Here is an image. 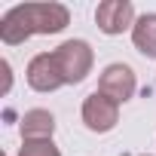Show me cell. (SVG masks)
I'll use <instances>...</instances> for the list:
<instances>
[{"label":"cell","instance_id":"obj_10","mask_svg":"<svg viewBox=\"0 0 156 156\" xmlns=\"http://www.w3.org/2000/svg\"><path fill=\"white\" fill-rule=\"evenodd\" d=\"M141 156H150V153H141Z\"/></svg>","mask_w":156,"mask_h":156},{"label":"cell","instance_id":"obj_8","mask_svg":"<svg viewBox=\"0 0 156 156\" xmlns=\"http://www.w3.org/2000/svg\"><path fill=\"white\" fill-rule=\"evenodd\" d=\"M132 43L141 55L156 58V12H144L138 16L135 28H132Z\"/></svg>","mask_w":156,"mask_h":156},{"label":"cell","instance_id":"obj_7","mask_svg":"<svg viewBox=\"0 0 156 156\" xmlns=\"http://www.w3.org/2000/svg\"><path fill=\"white\" fill-rule=\"evenodd\" d=\"M19 132H22V141H49L52 132H55V116L43 107L25 110V116L19 122Z\"/></svg>","mask_w":156,"mask_h":156},{"label":"cell","instance_id":"obj_1","mask_svg":"<svg viewBox=\"0 0 156 156\" xmlns=\"http://www.w3.org/2000/svg\"><path fill=\"white\" fill-rule=\"evenodd\" d=\"M70 25V12L61 3H19L0 19V40L19 46L34 34H58Z\"/></svg>","mask_w":156,"mask_h":156},{"label":"cell","instance_id":"obj_5","mask_svg":"<svg viewBox=\"0 0 156 156\" xmlns=\"http://www.w3.org/2000/svg\"><path fill=\"white\" fill-rule=\"evenodd\" d=\"M95 22H98V31L107 34V37H116L122 31H132L135 28V6L129 0H104L95 9Z\"/></svg>","mask_w":156,"mask_h":156},{"label":"cell","instance_id":"obj_9","mask_svg":"<svg viewBox=\"0 0 156 156\" xmlns=\"http://www.w3.org/2000/svg\"><path fill=\"white\" fill-rule=\"evenodd\" d=\"M19 156H61V150L55 147V141H22Z\"/></svg>","mask_w":156,"mask_h":156},{"label":"cell","instance_id":"obj_2","mask_svg":"<svg viewBox=\"0 0 156 156\" xmlns=\"http://www.w3.org/2000/svg\"><path fill=\"white\" fill-rule=\"evenodd\" d=\"M55 61H58V70L64 76V86H76L83 83L92 64H95V52L86 40H64L58 49H52Z\"/></svg>","mask_w":156,"mask_h":156},{"label":"cell","instance_id":"obj_6","mask_svg":"<svg viewBox=\"0 0 156 156\" xmlns=\"http://www.w3.org/2000/svg\"><path fill=\"white\" fill-rule=\"evenodd\" d=\"M25 76H28V86H31L34 92H55V89L64 86V76H61L58 61H55L52 52H40V55H34V58L28 61Z\"/></svg>","mask_w":156,"mask_h":156},{"label":"cell","instance_id":"obj_3","mask_svg":"<svg viewBox=\"0 0 156 156\" xmlns=\"http://www.w3.org/2000/svg\"><path fill=\"white\" fill-rule=\"evenodd\" d=\"M80 116H83V126H86L89 132H95V135H107V132H113L116 122H119V104L95 89L92 95H86Z\"/></svg>","mask_w":156,"mask_h":156},{"label":"cell","instance_id":"obj_4","mask_svg":"<svg viewBox=\"0 0 156 156\" xmlns=\"http://www.w3.org/2000/svg\"><path fill=\"white\" fill-rule=\"evenodd\" d=\"M98 92L107 95V98H113L116 104H126V101L135 98V92H138L135 70H132L129 64H122V61L107 64V67L101 70V76H98Z\"/></svg>","mask_w":156,"mask_h":156}]
</instances>
